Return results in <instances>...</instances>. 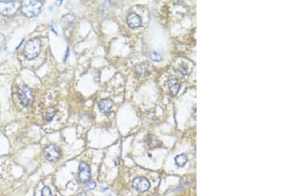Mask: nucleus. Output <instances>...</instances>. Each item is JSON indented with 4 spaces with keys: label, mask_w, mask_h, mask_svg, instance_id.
Returning a JSON list of instances; mask_svg holds the SVG:
<instances>
[{
    "label": "nucleus",
    "mask_w": 298,
    "mask_h": 196,
    "mask_svg": "<svg viewBox=\"0 0 298 196\" xmlns=\"http://www.w3.org/2000/svg\"><path fill=\"white\" fill-rule=\"evenodd\" d=\"M44 2L38 1H23L21 3V11L29 18L34 17L39 14Z\"/></svg>",
    "instance_id": "f257e3e1"
},
{
    "label": "nucleus",
    "mask_w": 298,
    "mask_h": 196,
    "mask_svg": "<svg viewBox=\"0 0 298 196\" xmlns=\"http://www.w3.org/2000/svg\"><path fill=\"white\" fill-rule=\"evenodd\" d=\"M41 50V41L38 38H35L27 41L24 48V56L28 60L37 57Z\"/></svg>",
    "instance_id": "f03ea898"
},
{
    "label": "nucleus",
    "mask_w": 298,
    "mask_h": 196,
    "mask_svg": "<svg viewBox=\"0 0 298 196\" xmlns=\"http://www.w3.org/2000/svg\"><path fill=\"white\" fill-rule=\"evenodd\" d=\"M21 1H0V13L5 16H12L17 12L21 7Z\"/></svg>",
    "instance_id": "7ed1b4c3"
},
{
    "label": "nucleus",
    "mask_w": 298,
    "mask_h": 196,
    "mask_svg": "<svg viewBox=\"0 0 298 196\" xmlns=\"http://www.w3.org/2000/svg\"><path fill=\"white\" fill-rule=\"evenodd\" d=\"M19 97L22 105L25 107L30 106L34 98L32 89L27 86H23L19 90Z\"/></svg>",
    "instance_id": "20e7f679"
},
{
    "label": "nucleus",
    "mask_w": 298,
    "mask_h": 196,
    "mask_svg": "<svg viewBox=\"0 0 298 196\" xmlns=\"http://www.w3.org/2000/svg\"><path fill=\"white\" fill-rule=\"evenodd\" d=\"M44 155L49 161L54 162L58 161L60 157V150L54 145H49L44 149Z\"/></svg>",
    "instance_id": "39448f33"
},
{
    "label": "nucleus",
    "mask_w": 298,
    "mask_h": 196,
    "mask_svg": "<svg viewBox=\"0 0 298 196\" xmlns=\"http://www.w3.org/2000/svg\"><path fill=\"white\" fill-rule=\"evenodd\" d=\"M78 179L81 183H87L91 179V170L89 165L86 162H82L79 166Z\"/></svg>",
    "instance_id": "423d86ee"
},
{
    "label": "nucleus",
    "mask_w": 298,
    "mask_h": 196,
    "mask_svg": "<svg viewBox=\"0 0 298 196\" xmlns=\"http://www.w3.org/2000/svg\"><path fill=\"white\" fill-rule=\"evenodd\" d=\"M133 186L139 192H144L148 190L150 187L149 181L144 177H138L133 182Z\"/></svg>",
    "instance_id": "0eeeda50"
},
{
    "label": "nucleus",
    "mask_w": 298,
    "mask_h": 196,
    "mask_svg": "<svg viewBox=\"0 0 298 196\" xmlns=\"http://www.w3.org/2000/svg\"><path fill=\"white\" fill-rule=\"evenodd\" d=\"M61 24L64 29L71 30L73 29L75 24V17L73 15L68 13L62 16L61 19Z\"/></svg>",
    "instance_id": "6e6552de"
},
{
    "label": "nucleus",
    "mask_w": 298,
    "mask_h": 196,
    "mask_svg": "<svg viewBox=\"0 0 298 196\" xmlns=\"http://www.w3.org/2000/svg\"><path fill=\"white\" fill-rule=\"evenodd\" d=\"M113 106V103L111 99L104 98L100 101L98 103V107L100 111L105 115H107L111 112Z\"/></svg>",
    "instance_id": "1a4fd4ad"
},
{
    "label": "nucleus",
    "mask_w": 298,
    "mask_h": 196,
    "mask_svg": "<svg viewBox=\"0 0 298 196\" xmlns=\"http://www.w3.org/2000/svg\"><path fill=\"white\" fill-rule=\"evenodd\" d=\"M127 22L128 25L132 29L138 28L139 27H141L142 23L140 17L137 14H136V13H131V14H130L128 16Z\"/></svg>",
    "instance_id": "9d476101"
},
{
    "label": "nucleus",
    "mask_w": 298,
    "mask_h": 196,
    "mask_svg": "<svg viewBox=\"0 0 298 196\" xmlns=\"http://www.w3.org/2000/svg\"><path fill=\"white\" fill-rule=\"evenodd\" d=\"M188 157L186 154H181L175 157V162L177 166L183 167L187 163Z\"/></svg>",
    "instance_id": "9b49d317"
},
{
    "label": "nucleus",
    "mask_w": 298,
    "mask_h": 196,
    "mask_svg": "<svg viewBox=\"0 0 298 196\" xmlns=\"http://www.w3.org/2000/svg\"><path fill=\"white\" fill-rule=\"evenodd\" d=\"M169 89L172 94L176 95L178 90L180 89V85L178 84L177 80L176 79H172L170 81Z\"/></svg>",
    "instance_id": "f8f14e48"
},
{
    "label": "nucleus",
    "mask_w": 298,
    "mask_h": 196,
    "mask_svg": "<svg viewBox=\"0 0 298 196\" xmlns=\"http://www.w3.org/2000/svg\"><path fill=\"white\" fill-rule=\"evenodd\" d=\"M136 73L138 74L139 75H144L149 72L147 70V67L144 64H141L138 65L136 68Z\"/></svg>",
    "instance_id": "ddd939ff"
},
{
    "label": "nucleus",
    "mask_w": 298,
    "mask_h": 196,
    "mask_svg": "<svg viewBox=\"0 0 298 196\" xmlns=\"http://www.w3.org/2000/svg\"><path fill=\"white\" fill-rule=\"evenodd\" d=\"M55 114H56V110L53 108H49L44 118H45V120L48 121H51L52 118H53V117L55 116Z\"/></svg>",
    "instance_id": "4468645a"
},
{
    "label": "nucleus",
    "mask_w": 298,
    "mask_h": 196,
    "mask_svg": "<svg viewBox=\"0 0 298 196\" xmlns=\"http://www.w3.org/2000/svg\"><path fill=\"white\" fill-rule=\"evenodd\" d=\"M150 57L152 61L156 62H160L162 60V57L160 56V55L156 52H151L150 54Z\"/></svg>",
    "instance_id": "2eb2a0df"
},
{
    "label": "nucleus",
    "mask_w": 298,
    "mask_h": 196,
    "mask_svg": "<svg viewBox=\"0 0 298 196\" xmlns=\"http://www.w3.org/2000/svg\"><path fill=\"white\" fill-rule=\"evenodd\" d=\"M41 196H52L51 190L49 187H44L41 192Z\"/></svg>",
    "instance_id": "dca6fc26"
},
{
    "label": "nucleus",
    "mask_w": 298,
    "mask_h": 196,
    "mask_svg": "<svg viewBox=\"0 0 298 196\" xmlns=\"http://www.w3.org/2000/svg\"><path fill=\"white\" fill-rule=\"evenodd\" d=\"M96 187V184L95 182H91L89 184H88V186H86V188L88 190H94Z\"/></svg>",
    "instance_id": "f3484780"
},
{
    "label": "nucleus",
    "mask_w": 298,
    "mask_h": 196,
    "mask_svg": "<svg viewBox=\"0 0 298 196\" xmlns=\"http://www.w3.org/2000/svg\"><path fill=\"white\" fill-rule=\"evenodd\" d=\"M69 52H70V50H69V48L68 47H67V49H66V52H65V57H64V62H65L66 60H67L68 58V57L69 56Z\"/></svg>",
    "instance_id": "a211bd4d"
},
{
    "label": "nucleus",
    "mask_w": 298,
    "mask_h": 196,
    "mask_svg": "<svg viewBox=\"0 0 298 196\" xmlns=\"http://www.w3.org/2000/svg\"><path fill=\"white\" fill-rule=\"evenodd\" d=\"M4 40H5L4 36L1 34H0V47H1L2 45L4 44Z\"/></svg>",
    "instance_id": "6ab92c4d"
},
{
    "label": "nucleus",
    "mask_w": 298,
    "mask_h": 196,
    "mask_svg": "<svg viewBox=\"0 0 298 196\" xmlns=\"http://www.w3.org/2000/svg\"><path fill=\"white\" fill-rule=\"evenodd\" d=\"M23 41H24V39H23V40H22V41H21V42H20V44H19V45H18V46H17V48H15V50H17L19 49V47H20V46H21V45H22V44H23Z\"/></svg>",
    "instance_id": "aec40b11"
},
{
    "label": "nucleus",
    "mask_w": 298,
    "mask_h": 196,
    "mask_svg": "<svg viewBox=\"0 0 298 196\" xmlns=\"http://www.w3.org/2000/svg\"><path fill=\"white\" fill-rule=\"evenodd\" d=\"M78 196H88V195L86 194V193H81V194H79Z\"/></svg>",
    "instance_id": "412c9836"
}]
</instances>
